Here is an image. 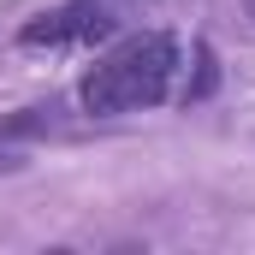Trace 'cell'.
Here are the masks:
<instances>
[{
  "instance_id": "obj_1",
  "label": "cell",
  "mask_w": 255,
  "mask_h": 255,
  "mask_svg": "<svg viewBox=\"0 0 255 255\" xmlns=\"http://www.w3.org/2000/svg\"><path fill=\"white\" fill-rule=\"evenodd\" d=\"M172 77H178V42L166 30H142V36L119 42L113 54H101V60L83 71L77 101L95 119H119V113L160 107L172 95Z\"/></svg>"
},
{
  "instance_id": "obj_2",
  "label": "cell",
  "mask_w": 255,
  "mask_h": 255,
  "mask_svg": "<svg viewBox=\"0 0 255 255\" xmlns=\"http://www.w3.org/2000/svg\"><path fill=\"white\" fill-rule=\"evenodd\" d=\"M113 12L107 6H95V0H65L54 12H42V18H30L24 30H18V42L24 48H95V42H107L113 36Z\"/></svg>"
},
{
  "instance_id": "obj_3",
  "label": "cell",
  "mask_w": 255,
  "mask_h": 255,
  "mask_svg": "<svg viewBox=\"0 0 255 255\" xmlns=\"http://www.w3.org/2000/svg\"><path fill=\"white\" fill-rule=\"evenodd\" d=\"M60 130V107H18V113H0V172H18L30 160V148L42 136Z\"/></svg>"
},
{
  "instance_id": "obj_4",
  "label": "cell",
  "mask_w": 255,
  "mask_h": 255,
  "mask_svg": "<svg viewBox=\"0 0 255 255\" xmlns=\"http://www.w3.org/2000/svg\"><path fill=\"white\" fill-rule=\"evenodd\" d=\"M244 6H250V18H255V0H244Z\"/></svg>"
}]
</instances>
